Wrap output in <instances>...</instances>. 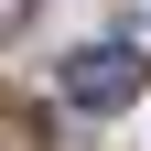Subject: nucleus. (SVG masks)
<instances>
[{"label":"nucleus","mask_w":151,"mask_h":151,"mask_svg":"<svg viewBox=\"0 0 151 151\" xmlns=\"http://www.w3.org/2000/svg\"><path fill=\"white\" fill-rule=\"evenodd\" d=\"M32 22V0H0V43H11V32H22Z\"/></svg>","instance_id":"f03ea898"},{"label":"nucleus","mask_w":151,"mask_h":151,"mask_svg":"<svg viewBox=\"0 0 151 151\" xmlns=\"http://www.w3.org/2000/svg\"><path fill=\"white\" fill-rule=\"evenodd\" d=\"M140 76H151V54H140V43H76V54H65V97L108 119V108L140 97Z\"/></svg>","instance_id":"f257e3e1"}]
</instances>
